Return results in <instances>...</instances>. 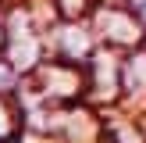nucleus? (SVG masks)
Listing matches in <instances>:
<instances>
[{"label":"nucleus","mask_w":146,"mask_h":143,"mask_svg":"<svg viewBox=\"0 0 146 143\" xmlns=\"http://www.w3.org/2000/svg\"><path fill=\"white\" fill-rule=\"evenodd\" d=\"M14 125H18V111L7 104V93H0V143L14 136Z\"/></svg>","instance_id":"1"}]
</instances>
